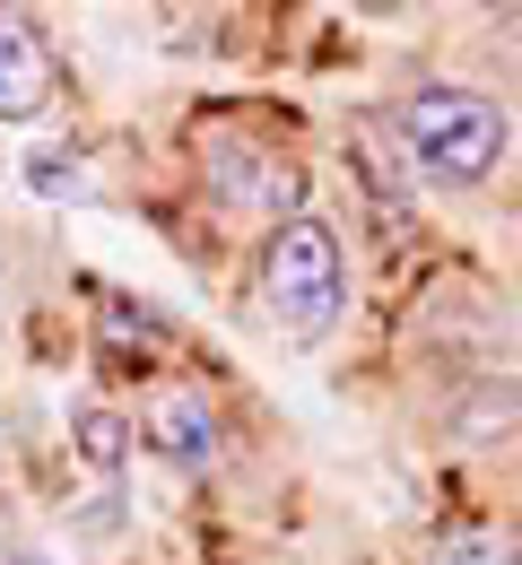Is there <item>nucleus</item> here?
<instances>
[{"label": "nucleus", "instance_id": "obj_10", "mask_svg": "<svg viewBox=\"0 0 522 565\" xmlns=\"http://www.w3.org/2000/svg\"><path fill=\"white\" fill-rule=\"evenodd\" d=\"M0 331H9V262H0Z\"/></svg>", "mask_w": 522, "mask_h": 565}, {"label": "nucleus", "instance_id": "obj_8", "mask_svg": "<svg viewBox=\"0 0 522 565\" xmlns=\"http://www.w3.org/2000/svg\"><path fill=\"white\" fill-rule=\"evenodd\" d=\"M436 565H522V557L497 531H452V540H436Z\"/></svg>", "mask_w": 522, "mask_h": 565}, {"label": "nucleus", "instance_id": "obj_5", "mask_svg": "<svg viewBox=\"0 0 522 565\" xmlns=\"http://www.w3.org/2000/svg\"><path fill=\"white\" fill-rule=\"evenodd\" d=\"M53 87H62L53 44H44L26 18H9V9H0V122H35V114L53 105Z\"/></svg>", "mask_w": 522, "mask_h": 565}, {"label": "nucleus", "instance_id": "obj_4", "mask_svg": "<svg viewBox=\"0 0 522 565\" xmlns=\"http://www.w3.org/2000/svg\"><path fill=\"white\" fill-rule=\"evenodd\" d=\"M140 435H149V452H157V461H166V470H183V479L219 470V452H226L219 409H210V392H192V383L157 392L149 409H140Z\"/></svg>", "mask_w": 522, "mask_h": 565}, {"label": "nucleus", "instance_id": "obj_9", "mask_svg": "<svg viewBox=\"0 0 522 565\" xmlns=\"http://www.w3.org/2000/svg\"><path fill=\"white\" fill-rule=\"evenodd\" d=\"M0 565H62L53 548H35V540H0Z\"/></svg>", "mask_w": 522, "mask_h": 565}, {"label": "nucleus", "instance_id": "obj_6", "mask_svg": "<svg viewBox=\"0 0 522 565\" xmlns=\"http://www.w3.org/2000/svg\"><path fill=\"white\" fill-rule=\"evenodd\" d=\"M71 444H78V461L114 488V479H122V461H131V418H122V409H105V401H78V409H71Z\"/></svg>", "mask_w": 522, "mask_h": 565}, {"label": "nucleus", "instance_id": "obj_7", "mask_svg": "<svg viewBox=\"0 0 522 565\" xmlns=\"http://www.w3.org/2000/svg\"><path fill=\"white\" fill-rule=\"evenodd\" d=\"M26 183H35L44 201H78V192H87V166H78L71 148H44V157L26 166Z\"/></svg>", "mask_w": 522, "mask_h": 565}, {"label": "nucleus", "instance_id": "obj_2", "mask_svg": "<svg viewBox=\"0 0 522 565\" xmlns=\"http://www.w3.org/2000/svg\"><path fill=\"white\" fill-rule=\"evenodd\" d=\"M262 313H270L297 349L331 340V322L349 313V262H340L331 217L297 210L279 235H270V253H262Z\"/></svg>", "mask_w": 522, "mask_h": 565}, {"label": "nucleus", "instance_id": "obj_1", "mask_svg": "<svg viewBox=\"0 0 522 565\" xmlns=\"http://www.w3.org/2000/svg\"><path fill=\"white\" fill-rule=\"evenodd\" d=\"M383 140L401 148V166H409L418 183L470 192V183H488V174L505 166L514 122H505V105H497V96L436 78V87H409V96H392V105H383Z\"/></svg>", "mask_w": 522, "mask_h": 565}, {"label": "nucleus", "instance_id": "obj_3", "mask_svg": "<svg viewBox=\"0 0 522 565\" xmlns=\"http://www.w3.org/2000/svg\"><path fill=\"white\" fill-rule=\"evenodd\" d=\"M201 174H210V201H219L235 226H270V235H279V210L297 217V192H305V174L288 166V157L244 148V140H210Z\"/></svg>", "mask_w": 522, "mask_h": 565}]
</instances>
